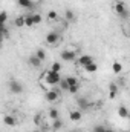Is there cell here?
<instances>
[{
	"label": "cell",
	"instance_id": "1",
	"mask_svg": "<svg viewBox=\"0 0 130 132\" xmlns=\"http://www.w3.org/2000/svg\"><path fill=\"white\" fill-rule=\"evenodd\" d=\"M49 86H54V85H58L60 81H61V74L60 72H54V71H51V69H48L44 74H43V77H41Z\"/></svg>",
	"mask_w": 130,
	"mask_h": 132
},
{
	"label": "cell",
	"instance_id": "2",
	"mask_svg": "<svg viewBox=\"0 0 130 132\" xmlns=\"http://www.w3.org/2000/svg\"><path fill=\"white\" fill-rule=\"evenodd\" d=\"M113 11H115V14H118L119 17H123V19H129V9H127V6H126V3L124 2H121V0H115L113 2Z\"/></svg>",
	"mask_w": 130,
	"mask_h": 132
},
{
	"label": "cell",
	"instance_id": "3",
	"mask_svg": "<svg viewBox=\"0 0 130 132\" xmlns=\"http://www.w3.org/2000/svg\"><path fill=\"white\" fill-rule=\"evenodd\" d=\"M60 40H61V35L57 32V31H51V32L46 34V43L51 45V46H55Z\"/></svg>",
	"mask_w": 130,
	"mask_h": 132
},
{
	"label": "cell",
	"instance_id": "4",
	"mask_svg": "<svg viewBox=\"0 0 130 132\" xmlns=\"http://www.w3.org/2000/svg\"><path fill=\"white\" fill-rule=\"evenodd\" d=\"M23 85L20 83V81H17V80H11L9 81V91L12 92V94H22L23 92Z\"/></svg>",
	"mask_w": 130,
	"mask_h": 132
},
{
	"label": "cell",
	"instance_id": "5",
	"mask_svg": "<svg viewBox=\"0 0 130 132\" xmlns=\"http://www.w3.org/2000/svg\"><path fill=\"white\" fill-rule=\"evenodd\" d=\"M61 60H64V62H75V59H77V52H73V51H69V49H64V51H61Z\"/></svg>",
	"mask_w": 130,
	"mask_h": 132
},
{
	"label": "cell",
	"instance_id": "6",
	"mask_svg": "<svg viewBox=\"0 0 130 132\" xmlns=\"http://www.w3.org/2000/svg\"><path fill=\"white\" fill-rule=\"evenodd\" d=\"M44 98L48 100L49 103H54V101H57V100L60 98V94H58V91H57V89H51V91H46Z\"/></svg>",
	"mask_w": 130,
	"mask_h": 132
},
{
	"label": "cell",
	"instance_id": "7",
	"mask_svg": "<svg viewBox=\"0 0 130 132\" xmlns=\"http://www.w3.org/2000/svg\"><path fill=\"white\" fill-rule=\"evenodd\" d=\"M95 60H94V57H90V55H81L80 59H78V65L81 66V68H86L87 65H90V63H94Z\"/></svg>",
	"mask_w": 130,
	"mask_h": 132
},
{
	"label": "cell",
	"instance_id": "8",
	"mask_svg": "<svg viewBox=\"0 0 130 132\" xmlns=\"http://www.w3.org/2000/svg\"><path fill=\"white\" fill-rule=\"evenodd\" d=\"M17 5L23 9H34V3L32 0H17Z\"/></svg>",
	"mask_w": 130,
	"mask_h": 132
},
{
	"label": "cell",
	"instance_id": "9",
	"mask_svg": "<svg viewBox=\"0 0 130 132\" xmlns=\"http://www.w3.org/2000/svg\"><path fill=\"white\" fill-rule=\"evenodd\" d=\"M3 123H5L6 126L14 128V126L17 125V120L14 118V115H3Z\"/></svg>",
	"mask_w": 130,
	"mask_h": 132
},
{
	"label": "cell",
	"instance_id": "10",
	"mask_svg": "<svg viewBox=\"0 0 130 132\" xmlns=\"http://www.w3.org/2000/svg\"><path fill=\"white\" fill-rule=\"evenodd\" d=\"M61 128H63V121H61V118L54 120V121H52V125H51V131H54V132L60 131Z\"/></svg>",
	"mask_w": 130,
	"mask_h": 132
},
{
	"label": "cell",
	"instance_id": "11",
	"mask_svg": "<svg viewBox=\"0 0 130 132\" xmlns=\"http://www.w3.org/2000/svg\"><path fill=\"white\" fill-rule=\"evenodd\" d=\"M116 92H118V85L116 83H110L109 85V97L110 98H115L116 97Z\"/></svg>",
	"mask_w": 130,
	"mask_h": 132
},
{
	"label": "cell",
	"instance_id": "12",
	"mask_svg": "<svg viewBox=\"0 0 130 132\" xmlns=\"http://www.w3.org/2000/svg\"><path fill=\"white\" fill-rule=\"evenodd\" d=\"M81 111H70L69 112V118L72 120V121H80L81 120Z\"/></svg>",
	"mask_w": 130,
	"mask_h": 132
},
{
	"label": "cell",
	"instance_id": "13",
	"mask_svg": "<svg viewBox=\"0 0 130 132\" xmlns=\"http://www.w3.org/2000/svg\"><path fill=\"white\" fill-rule=\"evenodd\" d=\"M29 65L32 66V68H38V66L41 65V60H40L35 54H32V55L29 57Z\"/></svg>",
	"mask_w": 130,
	"mask_h": 132
},
{
	"label": "cell",
	"instance_id": "14",
	"mask_svg": "<svg viewBox=\"0 0 130 132\" xmlns=\"http://www.w3.org/2000/svg\"><path fill=\"white\" fill-rule=\"evenodd\" d=\"M118 115L121 117V118H129V109L126 108V106H119L118 108Z\"/></svg>",
	"mask_w": 130,
	"mask_h": 132
},
{
	"label": "cell",
	"instance_id": "15",
	"mask_svg": "<svg viewBox=\"0 0 130 132\" xmlns=\"http://www.w3.org/2000/svg\"><path fill=\"white\" fill-rule=\"evenodd\" d=\"M48 117H49L51 120H57V118H60V114H58V111H57L55 108H51L49 112H48Z\"/></svg>",
	"mask_w": 130,
	"mask_h": 132
},
{
	"label": "cell",
	"instance_id": "16",
	"mask_svg": "<svg viewBox=\"0 0 130 132\" xmlns=\"http://www.w3.org/2000/svg\"><path fill=\"white\" fill-rule=\"evenodd\" d=\"M25 26H26V28L35 26V25H34V20H32V14H26V15H25Z\"/></svg>",
	"mask_w": 130,
	"mask_h": 132
},
{
	"label": "cell",
	"instance_id": "17",
	"mask_svg": "<svg viewBox=\"0 0 130 132\" xmlns=\"http://www.w3.org/2000/svg\"><path fill=\"white\" fill-rule=\"evenodd\" d=\"M14 25H15L17 28H23V26H25V15H18V17H15Z\"/></svg>",
	"mask_w": 130,
	"mask_h": 132
},
{
	"label": "cell",
	"instance_id": "18",
	"mask_svg": "<svg viewBox=\"0 0 130 132\" xmlns=\"http://www.w3.org/2000/svg\"><path fill=\"white\" fill-rule=\"evenodd\" d=\"M64 19L67 22H73V20H75V14H73L72 9H66L64 11Z\"/></svg>",
	"mask_w": 130,
	"mask_h": 132
},
{
	"label": "cell",
	"instance_id": "19",
	"mask_svg": "<svg viewBox=\"0 0 130 132\" xmlns=\"http://www.w3.org/2000/svg\"><path fill=\"white\" fill-rule=\"evenodd\" d=\"M112 71H113L115 74H121V72H123V65H121L119 62H113V65H112Z\"/></svg>",
	"mask_w": 130,
	"mask_h": 132
},
{
	"label": "cell",
	"instance_id": "20",
	"mask_svg": "<svg viewBox=\"0 0 130 132\" xmlns=\"http://www.w3.org/2000/svg\"><path fill=\"white\" fill-rule=\"evenodd\" d=\"M51 71H54V72H61V69H63V66H61V63L60 62H54L52 65H51V68H49Z\"/></svg>",
	"mask_w": 130,
	"mask_h": 132
},
{
	"label": "cell",
	"instance_id": "21",
	"mask_svg": "<svg viewBox=\"0 0 130 132\" xmlns=\"http://www.w3.org/2000/svg\"><path fill=\"white\" fill-rule=\"evenodd\" d=\"M84 69H86V72H90V74H94V72H97V71H98V65L95 63V62H94V63L87 65L86 68H84Z\"/></svg>",
	"mask_w": 130,
	"mask_h": 132
},
{
	"label": "cell",
	"instance_id": "22",
	"mask_svg": "<svg viewBox=\"0 0 130 132\" xmlns=\"http://www.w3.org/2000/svg\"><path fill=\"white\" fill-rule=\"evenodd\" d=\"M48 20H49V22L58 20V12H57V11H49V12H48Z\"/></svg>",
	"mask_w": 130,
	"mask_h": 132
},
{
	"label": "cell",
	"instance_id": "23",
	"mask_svg": "<svg viewBox=\"0 0 130 132\" xmlns=\"http://www.w3.org/2000/svg\"><path fill=\"white\" fill-rule=\"evenodd\" d=\"M77 103H78V106H80L81 109H87V108L90 106V104H89V101H87L86 98H78Z\"/></svg>",
	"mask_w": 130,
	"mask_h": 132
},
{
	"label": "cell",
	"instance_id": "24",
	"mask_svg": "<svg viewBox=\"0 0 130 132\" xmlns=\"http://www.w3.org/2000/svg\"><path fill=\"white\" fill-rule=\"evenodd\" d=\"M35 55H37L41 62H44V60H46V51H44V49H41V48H40V49H37Z\"/></svg>",
	"mask_w": 130,
	"mask_h": 132
},
{
	"label": "cell",
	"instance_id": "25",
	"mask_svg": "<svg viewBox=\"0 0 130 132\" xmlns=\"http://www.w3.org/2000/svg\"><path fill=\"white\" fill-rule=\"evenodd\" d=\"M66 78V81L69 83V88L72 86V85H78V80L75 78V77H72V75H67V77H64Z\"/></svg>",
	"mask_w": 130,
	"mask_h": 132
},
{
	"label": "cell",
	"instance_id": "26",
	"mask_svg": "<svg viewBox=\"0 0 130 132\" xmlns=\"http://www.w3.org/2000/svg\"><path fill=\"white\" fill-rule=\"evenodd\" d=\"M32 20H34V25H40L41 20H43V17L37 12V14H32Z\"/></svg>",
	"mask_w": 130,
	"mask_h": 132
},
{
	"label": "cell",
	"instance_id": "27",
	"mask_svg": "<svg viewBox=\"0 0 130 132\" xmlns=\"http://www.w3.org/2000/svg\"><path fill=\"white\" fill-rule=\"evenodd\" d=\"M6 20H8V12L2 11L0 12V22H2V25H6Z\"/></svg>",
	"mask_w": 130,
	"mask_h": 132
},
{
	"label": "cell",
	"instance_id": "28",
	"mask_svg": "<svg viewBox=\"0 0 130 132\" xmlns=\"http://www.w3.org/2000/svg\"><path fill=\"white\" fill-rule=\"evenodd\" d=\"M58 85H60V88H61L63 91H69V83L66 81V78H61V81H60Z\"/></svg>",
	"mask_w": 130,
	"mask_h": 132
},
{
	"label": "cell",
	"instance_id": "29",
	"mask_svg": "<svg viewBox=\"0 0 130 132\" xmlns=\"http://www.w3.org/2000/svg\"><path fill=\"white\" fill-rule=\"evenodd\" d=\"M2 35H3L5 40L9 37V31H8V28H6V25H2Z\"/></svg>",
	"mask_w": 130,
	"mask_h": 132
},
{
	"label": "cell",
	"instance_id": "30",
	"mask_svg": "<svg viewBox=\"0 0 130 132\" xmlns=\"http://www.w3.org/2000/svg\"><path fill=\"white\" fill-rule=\"evenodd\" d=\"M78 89H80V85H72V86L69 88V91H67V92H70V94H77V92H78Z\"/></svg>",
	"mask_w": 130,
	"mask_h": 132
},
{
	"label": "cell",
	"instance_id": "31",
	"mask_svg": "<svg viewBox=\"0 0 130 132\" xmlns=\"http://www.w3.org/2000/svg\"><path fill=\"white\" fill-rule=\"evenodd\" d=\"M92 132H112V131H107V129H106L104 126H95Z\"/></svg>",
	"mask_w": 130,
	"mask_h": 132
},
{
	"label": "cell",
	"instance_id": "32",
	"mask_svg": "<svg viewBox=\"0 0 130 132\" xmlns=\"http://www.w3.org/2000/svg\"><path fill=\"white\" fill-rule=\"evenodd\" d=\"M34 123L38 126V125L41 123V117H40V115H35V117H34Z\"/></svg>",
	"mask_w": 130,
	"mask_h": 132
},
{
	"label": "cell",
	"instance_id": "33",
	"mask_svg": "<svg viewBox=\"0 0 130 132\" xmlns=\"http://www.w3.org/2000/svg\"><path fill=\"white\" fill-rule=\"evenodd\" d=\"M127 37H130V26L127 28Z\"/></svg>",
	"mask_w": 130,
	"mask_h": 132
},
{
	"label": "cell",
	"instance_id": "34",
	"mask_svg": "<svg viewBox=\"0 0 130 132\" xmlns=\"http://www.w3.org/2000/svg\"><path fill=\"white\" fill-rule=\"evenodd\" d=\"M32 132H41V131H38V129H35V131H32Z\"/></svg>",
	"mask_w": 130,
	"mask_h": 132
},
{
	"label": "cell",
	"instance_id": "35",
	"mask_svg": "<svg viewBox=\"0 0 130 132\" xmlns=\"http://www.w3.org/2000/svg\"><path fill=\"white\" fill-rule=\"evenodd\" d=\"M129 125H130V115H129Z\"/></svg>",
	"mask_w": 130,
	"mask_h": 132
},
{
	"label": "cell",
	"instance_id": "36",
	"mask_svg": "<svg viewBox=\"0 0 130 132\" xmlns=\"http://www.w3.org/2000/svg\"><path fill=\"white\" fill-rule=\"evenodd\" d=\"M70 132H78V131H70Z\"/></svg>",
	"mask_w": 130,
	"mask_h": 132
}]
</instances>
